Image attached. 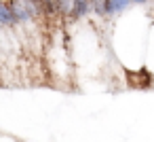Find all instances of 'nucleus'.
<instances>
[{
  "label": "nucleus",
  "instance_id": "obj_3",
  "mask_svg": "<svg viewBox=\"0 0 154 142\" xmlns=\"http://www.w3.org/2000/svg\"><path fill=\"white\" fill-rule=\"evenodd\" d=\"M0 142H17V140L11 138V136H0Z\"/></svg>",
  "mask_w": 154,
  "mask_h": 142
},
{
  "label": "nucleus",
  "instance_id": "obj_1",
  "mask_svg": "<svg viewBox=\"0 0 154 142\" xmlns=\"http://www.w3.org/2000/svg\"><path fill=\"white\" fill-rule=\"evenodd\" d=\"M127 79H129V83H131L133 87H139V89H146V87H150V83H152L148 70H135V72L129 70Z\"/></svg>",
  "mask_w": 154,
  "mask_h": 142
},
{
  "label": "nucleus",
  "instance_id": "obj_2",
  "mask_svg": "<svg viewBox=\"0 0 154 142\" xmlns=\"http://www.w3.org/2000/svg\"><path fill=\"white\" fill-rule=\"evenodd\" d=\"M133 0H108V17L110 15H116V13H120L127 5H131Z\"/></svg>",
  "mask_w": 154,
  "mask_h": 142
},
{
  "label": "nucleus",
  "instance_id": "obj_4",
  "mask_svg": "<svg viewBox=\"0 0 154 142\" xmlns=\"http://www.w3.org/2000/svg\"><path fill=\"white\" fill-rule=\"evenodd\" d=\"M133 2H150V0H133Z\"/></svg>",
  "mask_w": 154,
  "mask_h": 142
}]
</instances>
